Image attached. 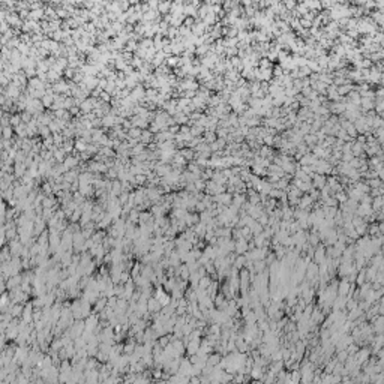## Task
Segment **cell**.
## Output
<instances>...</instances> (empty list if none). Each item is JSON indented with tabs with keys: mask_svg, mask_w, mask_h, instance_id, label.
<instances>
[{
	"mask_svg": "<svg viewBox=\"0 0 384 384\" xmlns=\"http://www.w3.org/2000/svg\"><path fill=\"white\" fill-rule=\"evenodd\" d=\"M41 15H42V11H41V9H35V11H32V12H30V17H32V18H39Z\"/></svg>",
	"mask_w": 384,
	"mask_h": 384,
	"instance_id": "obj_8",
	"label": "cell"
},
{
	"mask_svg": "<svg viewBox=\"0 0 384 384\" xmlns=\"http://www.w3.org/2000/svg\"><path fill=\"white\" fill-rule=\"evenodd\" d=\"M170 6H171L170 3H161V5H159V11H161V12H165L167 9H170Z\"/></svg>",
	"mask_w": 384,
	"mask_h": 384,
	"instance_id": "obj_10",
	"label": "cell"
},
{
	"mask_svg": "<svg viewBox=\"0 0 384 384\" xmlns=\"http://www.w3.org/2000/svg\"><path fill=\"white\" fill-rule=\"evenodd\" d=\"M87 147H89V146L86 144V141H83V140L77 141V144H75V149H77V150H80V152H83V150H87Z\"/></svg>",
	"mask_w": 384,
	"mask_h": 384,
	"instance_id": "obj_6",
	"label": "cell"
},
{
	"mask_svg": "<svg viewBox=\"0 0 384 384\" xmlns=\"http://www.w3.org/2000/svg\"><path fill=\"white\" fill-rule=\"evenodd\" d=\"M71 113H72V114H77V113H78V108L72 107V108H71Z\"/></svg>",
	"mask_w": 384,
	"mask_h": 384,
	"instance_id": "obj_13",
	"label": "cell"
},
{
	"mask_svg": "<svg viewBox=\"0 0 384 384\" xmlns=\"http://www.w3.org/2000/svg\"><path fill=\"white\" fill-rule=\"evenodd\" d=\"M3 138H5V140H11V138H12V126L3 128Z\"/></svg>",
	"mask_w": 384,
	"mask_h": 384,
	"instance_id": "obj_4",
	"label": "cell"
},
{
	"mask_svg": "<svg viewBox=\"0 0 384 384\" xmlns=\"http://www.w3.org/2000/svg\"><path fill=\"white\" fill-rule=\"evenodd\" d=\"M54 90L56 92H68V86H66L63 81H59L54 84Z\"/></svg>",
	"mask_w": 384,
	"mask_h": 384,
	"instance_id": "obj_3",
	"label": "cell"
},
{
	"mask_svg": "<svg viewBox=\"0 0 384 384\" xmlns=\"http://www.w3.org/2000/svg\"><path fill=\"white\" fill-rule=\"evenodd\" d=\"M132 153H134V155H141V153H144V144H138V146H135V147L132 149Z\"/></svg>",
	"mask_w": 384,
	"mask_h": 384,
	"instance_id": "obj_7",
	"label": "cell"
},
{
	"mask_svg": "<svg viewBox=\"0 0 384 384\" xmlns=\"http://www.w3.org/2000/svg\"><path fill=\"white\" fill-rule=\"evenodd\" d=\"M63 164H65L66 168H75L77 164H78V158L77 156H66V159H65Z\"/></svg>",
	"mask_w": 384,
	"mask_h": 384,
	"instance_id": "obj_1",
	"label": "cell"
},
{
	"mask_svg": "<svg viewBox=\"0 0 384 384\" xmlns=\"http://www.w3.org/2000/svg\"><path fill=\"white\" fill-rule=\"evenodd\" d=\"M150 138H152V131H144L140 140L144 141V144H146V143H149V141H150Z\"/></svg>",
	"mask_w": 384,
	"mask_h": 384,
	"instance_id": "obj_5",
	"label": "cell"
},
{
	"mask_svg": "<svg viewBox=\"0 0 384 384\" xmlns=\"http://www.w3.org/2000/svg\"><path fill=\"white\" fill-rule=\"evenodd\" d=\"M176 63H177V57H168V65L174 66Z\"/></svg>",
	"mask_w": 384,
	"mask_h": 384,
	"instance_id": "obj_11",
	"label": "cell"
},
{
	"mask_svg": "<svg viewBox=\"0 0 384 384\" xmlns=\"http://www.w3.org/2000/svg\"><path fill=\"white\" fill-rule=\"evenodd\" d=\"M72 149H74V144H72V143H69V141L65 143V146H63V150L65 152H71Z\"/></svg>",
	"mask_w": 384,
	"mask_h": 384,
	"instance_id": "obj_9",
	"label": "cell"
},
{
	"mask_svg": "<svg viewBox=\"0 0 384 384\" xmlns=\"http://www.w3.org/2000/svg\"><path fill=\"white\" fill-rule=\"evenodd\" d=\"M101 96H102L104 101H110V93H107V92H102Z\"/></svg>",
	"mask_w": 384,
	"mask_h": 384,
	"instance_id": "obj_12",
	"label": "cell"
},
{
	"mask_svg": "<svg viewBox=\"0 0 384 384\" xmlns=\"http://www.w3.org/2000/svg\"><path fill=\"white\" fill-rule=\"evenodd\" d=\"M141 135H143V132H141V129H140V128H131V131H129V137H134V138H141Z\"/></svg>",
	"mask_w": 384,
	"mask_h": 384,
	"instance_id": "obj_2",
	"label": "cell"
}]
</instances>
